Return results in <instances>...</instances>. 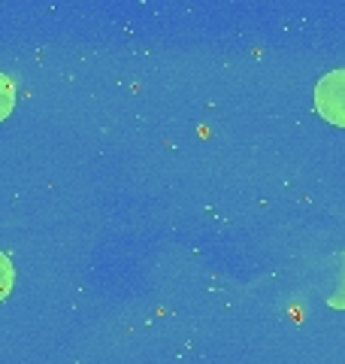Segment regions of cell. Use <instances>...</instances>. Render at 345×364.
I'll return each instance as SVG.
<instances>
[{"instance_id":"cell-2","label":"cell","mask_w":345,"mask_h":364,"mask_svg":"<svg viewBox=\"0 0 345 364\" xmlns=\"http://www.w3.org/2000/svg\"><path fill=\"white\" fill-rule=\"evenodd\" d=\"M16 107V85L6 73H0V122H4Z\"/></svg>"},{"instance_id":"cell-1","label":"cell","mask_w":345,"mask_h":364,"mask_svg":"<svg viewBox=\"0 0 345 364\" xmlns=\"http://www.w3.org/2000/svg\"><path fill=\"white\" fill-rule=\"evenodd\" d=\"M315 109L336 128H345V70H330L315 85Z\"/></svg>"},{"instance_id":"cell-4","label":"cell","mask_w":345,"mask_h":364,"mask_svg":"<svg viewBox=\"0 0 345 364\" xmlns=\"http://www.w3.org/2000/svg\"><path fill=\"white\" fill-rule=\"evenodd\" d=\"M339 279H342L339 282V291L330 298V306H342V310H345V255H342V277Z\"/></svg>"},{"instance_id":"cell-3","label":"cell","mask_w":345,"mask_h":364,"mask_svg":"<svg viewBox=\"0 0 345 364\" xmlns=\"http://www.w3.org/2000/svg\"><path fill=\"white\" fill-rule=\"evenodd\" d=\"M13 286H16V267H13V261H9V255L0 252V301L9 298Z\"/></svg>"}]
</instances>
